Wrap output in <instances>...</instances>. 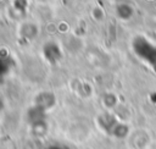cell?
<instances>
[{"label": "cell", "instance_id": "2", "mask_svg": "<svg viewBox=\"0 0 156 149\" xmlns=\"http://www.w3.org/2000/svg\"><path fill=\"white\" fill-rule=\"evenodd\" d=\"M46 149H69V148L66 147V145H61V144H54V145L48 147Z\"/></svg>", "mask_w": 156, "mask_h": 149}, {"label": "cell", "instance_id": "1", "mask_svg": "<svg viewBox=\"0 0 156 149\" xmlns=\"http://www.w3.org/2000/svg\"><path fill=\"white\" fill-rule=\"evenodd\" d=\"M132 46L135 55L156 72V44L145 37L139 35L134 38Z\"/></svg>", "mask_w": 156, "mask_h": 149}]
</instances>
